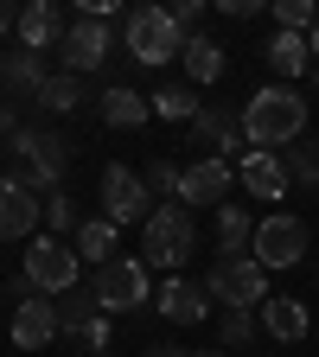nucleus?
I'll use <instances>...</instances> for the list:
<instances>
[{
    "mask_svg": "<svg viewBox=\"0 0 319 357\" xmlns=\"http://www.w3.org/2000/svg\"><path fill=\"white\" fill-rule=\"evenodd\" d=\"M300 134H306V96H300V89L268 83V89H255V96L243 102V141H249L255 153L294 147Z\"/></svg>",
    "mask_w": 319,
    "mask_h": 357,
    "instance_id": "obj_1",
    "label": "nucleus"
},
{
    "mask_svg": "<svg viewBox=\"0 0 319 357\" xmlns=\"http://www.w3.org/2000/svg\"><path fill=\"white\" fill-rule=\"evenodd\" d=\"M64 166H71V141H64L58 128H20L13 134V166L0 172V178H13V185L52 198L58 178H64Z\"/></svg>",
    "mask_w": 319,
    "mask_h": 357,
    "instance_id": "obj_2",
    "label": "nucleus"
},
{
    "mask_svg": "<svg viewBox=\"0 0 319 357\" xmlns=\"http://www.w3.org/2000/svg\"><path fill=\"white\" fill-rule=\"evenodd\" d=\"M192 249H198V223H192V211H186V204H154V217L141 223V261L172 275V268L186 261Z\"/></svg>",
    "mask_w": 319,
    "mask_h": 357,
    "instance_id": "obj_3",
    "label": "nucleus"
},
{
    "mask_svg": "<svg viewBox=\"0 0 319 357\" xmlns=\"http://www.w3.org/2000/svg\"><path fill=\"white\" fill-rule=\"evenodd\" d=\"M121 52L134 64H166L186 52V32L172 26V7H134L128 26H121Z\"/></svg>",
    "mask_w": 319,
    "mask_h": 357,
    "instance_id": "obj_4",
    "label": "nucleus"
},
{
    "mask_svg": "<svg viewBox=\"0 0 319 357\" xmlns=\"http://www.w3.org/2000/svg\"><path fill=\"white\" fill-rule=\"evenodd\" d=\"M20 275H26L32 294L64 300V294L77 287V249H71L64 236H32V243H26V261H20Z\"/></svg>",
    "mask_w": 319,
    "mask_h": 357,
    "instance_id": "obj_5",
    "label": "nucleus"
},
{
    "mask_svg": "<svg viewBox=\"0 0 319 357\" xmlns=\"http://www.w3.org/2000/svg\"><path fill=\"white\" fill-rule=\"evenodd\" d=\"M89 287H96V306H103V312H134V306L154 300V281H147V261H141V255L103 261L96 275H89Z\"/></svg>",
    "mask_w": 319,
    "mask_h": 357,
    "instance_id": "obj_6",
    "label": "nucleus"
},
{
    "mask_svg": "<svg viewBox=\"0 0 319 357\" xmlns=\"http://www.w3.org/2000/svg\"><path fill=\"white\" fill-rule=\"evenodd\" d=\"M205 294L223 306V312H255L262 300H268V268L262 261H249V255H230V261H217L211 268V281H205Z\"/></svg>",
    "mask_w": 319,
    "mask_h": 357,
    "instance_id": "obj_7",
    "label": "nucleus"
},
{
    "mask_svg": "<svg viewBox=\"0 0 319 357\" xmlns=\"http://www.w3.org/2000/svg\"><path fill=\"white\" fill-rule=\"evenodd\" d=\"M300 255H306V223H300V217L275 211V217H262V223H255L249 261H262V268H294Z\"/></svg>",
    "mask_w": 319,
    "mask_h": 357,
    "instance_id": "obj_8",
    "label": "nucleus"
},
{
    "mask_svg": "<svg viewBox=\"0 0 319 357\" xmlns=\"http://www.w3.org/2000/svg\"><path fill=\"white\" fill-rule=\"evenodd\" d=\"M103 217L115 223V230L154 217V192L141 185V172H128V166H109V172H103Z\"/></svg>",
    "mask_w": 319,
    "mask_h": 357,
    "instance_id": "obj_9",
    "label": "nucleus"
},
{
    "mask_svg": "<svg viewBox=\"0 0 319 357\" xmlns=\"http://www.w3.org/2000/svg\"><path fill=\"white\" fill-rule=\"evenodd\" d=\"M58 52H64V70H71V77H89V70H96V64L115 52V32H109L103 20H83V13H77Z\"/></svg>",
    "mask_w": 319,
    "mask_h": 357,
    "instance_id": "obj_10",
    "label": "nucleus"
},
{
    "mask_svg": "<svg viewBox=\"0 0 319 357\" xmlns=\"http://www.w3.org/2000/svg\"><path fill=\"white\" fill-rule=\"evenodd\" d=\"M45 223V198L0 178V243H32V230Z\"/></svg>",
    "mask_w": 319,
    "mask_h": 357,
    "instance_id": "obj_11",
    "label": "nucleus"
},
{
    "mask_svg": "<svg viewBox=\"0 0 319 357\" xmlns=\"http://www.w3.org/2000/svg\"><path fill=\"white\" fill-rule=\"evenodd\" d=\"M223 192H230V166H223L217 153H198L186 166V178H179V204H223Z\"/></svg>",
    "mask_w": 319,
    "mask_h": 357,
    "instance_id": "obj_12",
    "label": "nucleus"
},
{
    "mask_svg": "<svg viewBox=\"0 0 319 357\" xmlns=\"http://www.w3.org/2000/svg\"><path fill=\"white\" fill-rule=\"evenodd\" d=\"M52 338H58V300H45V294L20 300L13 306V344L20 351H45Z\"/></svg>",
    "mask_w": 319,
    "mask_h": 357,
    "instance_id": "obj_13",
    "label": "nucleus"
},
{
    "mask_svg": "<svg viewBox=\"0 0 319 357\" xmlns=\"http://www.w3.org/2000/svg\"><path fill=\"white\" fill-rule=\"evenodd\" d=\"M20 45H26V52H58V45H64V7H52V0H32V7H20Z\"/></svg>",
    "mask_w": 319,
    "mask_h": 357,
    "instance_id": "obj_14",
    "label": "nucleus"
},
{
    "mask_svg": "<svg viewBox=\"0 0 319 357\" xmlns=\"http://www.w3.org/2000/svg\"><path fill=\"white\" fill-rule=\"evenodd\" d=\"M154 306L166 312L172 326H198L205 312H211V294H205L198 281H186V275H166V281H160V294H154Z\"/></svg>",
    "mask_w": 319,
    "mask_h": 357,
    "instance_id": "obj_15",
    "label": "nucleus"
},
{
    "mask_svg": "<svg viewBox=\"0 0 319 357\" xmlns=\"http://www.w3.org/2000/svg\"><path fill=\"white\" fill-rule=\"evenodd\" d=\"M237 178H243V192L262 198V204H275V198L288 192V166H281V153H243Z\"/></svg>",
    "mask_w": 319,
    "mask_h": 357,
    "instance_id": "obj_16",
    "label": "nucleus"
},
{
    "mask_svg": "<svg viewBox=\"0 0 319 357\" xmlns=\"http://www.w3.org/2000/svg\"><path fill=\"white\" fill-rule=\"evenodd\" d=\"M52 83V70H45V52H7L0 58V89H13V96H38V89Z\"/></svg>",
    "mask_w": 319,
    "mask_h": 357,
    "instance_id": "obj_17",
    "label": "nucleus"
},
{
    "mask_svg": "<svg viewBox=\"0 0 319 357\" xmlns=\"http://www.w3.org/2000/svg\"><path fill=\"white\" fill-rule=\"evenodd\" d=\"M103 121L109 128H141V121H154V102L141 89H128V83H109L103 89Z\"/></svg>",
    "mask_w": 319,
    "mask_h": 357,
    "instance_id": "obj_18",
    "label": "nucleus"
},
{
    "mask_svg": "<svg viewBox=\"0 0 319 357\" xmlns=\"http://www.w3.org/2000/svg\"><path fill=\"white\" fill-rule=\"evenodd\" d=\"M249 243H255V217L243 204H217V255L223 261H230V255H249Z\"/></svg>",
    "mask_w": 319,
    "mask_h": 357,
    "instance_id": "obj_19",
    "label": "nucleus"
},
{
    "mask_svg": "<svg viewBox=\"0 0 319 357\" xmlns=\"http://www.w3.org/2000/svg\"><path fill=\"white\" fill-rule=\"evenodd\" d=\"M262 58H268V70H275V77H306V70H313V52H306L300 32H275V38L262 45Z\"/></svg>",
    "mask_w": 319,
    "mask_h": 357,
    "instance_id": "obj_20",
    "label": "nucleus"
},
{
    "mask_svg": "<svg viewBox=\"0 0 319 357\" xmlns=\"http://www.w3.org/2000/svg\"><path fill=\"white\" fill-rule=\"evenodd\" d=\"M179 64H186L192 83H217V77H223V45L205 38V32H192V38H186V52H179Z\"/></svg>",
    "mask_w": 319,
    "mask_h": 357,
    "instance_id": "obj_21",
    "label": "nucleus"
},
{
    "mask_svg": "<svg viewBox=\"0 0 319 357\" xmlns=\"http://www.w3.org/2000/svg\"><path fill=\"white\" fill-rule=\"evenodd\" d=\"M71 249H77V261H115V223L109 217H83V230L71 236Z\"/></svg>",
    "mask_w": 319,
    "mask_h": 357,
    "instance_id": "obj_22",
    "label": "nucleus"
},
{
    "mask_svg": "<svg viewBox=\"0 0 319 357\" xmlns=\"http://www.w3.org/2000/svg\"><path fill=\"white\" fill-rule=\"evenodd\" d=\"M103 319V306H96V287H71L64 300H58V332H89V326H96Z\"/></svg>",
    "mask_w": 319,
    "mask_h": 357,
    "instance_id": "obj_23",
    "label": "nucleus"
},
{
    "mask_svg": "<svg viewBox=\"0 0 319 357\" xmlns=\"http://www.w3.org/2000/svg\"><path fill=\"white\" fill-rule=\"evenodd\" d=\"M262 326H268V338L294 344V338H306V306L281 294V300H268V306H262Z\"/></svg>",
    "mask_w": 319,
    "mask_h": 357,
    "instance_id": "obj_24",
    "label": "nucleus"
},
{
    "mask_svg": "<svg viewBox=\"0 0 319 357\" xmlns=\"http://www.w3.org/2000/svg\"><path fill=\"white\" fill-rule=\"evenodd\" d=\"M147 102H154V115H160V121H192V115L205 109L192 83H166V89H154Z\"/></svg>",
    "mask_w": 319,
    "mask_h": 357,
    "instance_id": "obj_25",
    "label": "nucleus"
},
{
    "mask_svg": "<svg viewBox=\"0 0 319 357\" xmlns=\"http://www.w3.org/2000/svg\"><path fill=\"white\" fill-rule=\"evenodd\" d=\"M38 109H45V115H77V109H83V77H71V70L52 77V83L38 89Z\"/></svg>",
    "mask_w": 319,
    "mask_h": 357,
    "instance_id": "obj_26",
    "label": "nucleus"
},
{
    "mask_svg": "<svg viewBox=\"0 0 319 357\" xmlns=\"http://www.w3.org/2000/svg\"><path fill=\"white\" fill-rule=\"evenodd\" d=\"M281 166H288V185H319V141L300 134V141L281 153Z\"/></svg>",
    "mask_w": 319,
    "mask_h": 357,
    "instance_id": "obj_27",
    "label": "nucleus"
},
{
    "mask_svg": "<svg viewBox=\"0 0 319 357\" xmlns=\"http://www.w3.org/2000/svg\"><path fill=\"white\" fill-rule=\"evenodd\" d=\"M179 178H186V166H172L166 153H154V160L141 166V185H147L154 198H172V204H179Z\"/></svg>",
    "mask_w": 319,
    "mask_h": 357,
    "instance_id": "obj_28",
    "label": "nucleus"
},
{
    "mask_svg": "<svg viewBox=\"0 0 319 357\" xmlns=\"http://www.w3.org/2000/svg\"><path fill=\"white\" fill-rule=\"evenodd\" d=\"M45 230H52V236H77L83 230V211H77L71 192H52V198H45Z\"/></svg>",
    "mask_w": 319,
    "mask_h": 357,
    "instance_id": "obj_29",
    "label": "nucleus"
},
{
    "mask_svg": "<svg viewBox=\"0 0 319 357\" xmlns=\"http://www.w3.org/2000/svg\"><path fill=\"white\" fill-rule=\"evenodd\" d=\"M255 332H262V312H223V319H217V338L223 344H230V351H243V344H255Z\"/></svg>",
    "mask_w": 319,
    "mask_h": 357,
    "instance_id": "obj_30",
    "label": "nucleus"
},
{
    "mask_svg": "<svg viewBox=\"0 0 319 357\" xmlns=\"http://www.w3.org/2000/svg\"><path fill=\"white\" fill-rule=\"evenodd\" d=\"M313 20H319V13L306 7V0H275V32H300V38H306Z\"/></svg>",
    "mask_w": 319,
    "mask_h": 357,
    "instance_id": "obj_31",
    "label": "nucleus"
},
{
    "mask_svg": "<svg viewBox=\"0 0 319 357\" xmlns=\"http://www.w3.org/2000/svg\"><path fill=\"white\" fill-rule=\"evenodd\" d=\"M198 20H205V0H179V7H172V26L186 32V38L198 32Z\"/></svg>",
    "mask_w": 319,
    "mask_h": 357,
    "instance_id": "obj_32",
    "label": "nucleus"
},
{
    "mask_svg": "<svg viewBox=\"0 0 319 357\" xmlns=\"http://www.w3.org/2000/svg\"><path fill=\"white\" fill-rule=\"evenodd\" d=\"M217 7L230 13V20H255V13H262V0H217Z\"/></svg>",
    "mask_w": 319,
    "mask_h": 357,
    "instance_id": "obj_33",
    "label": "nucleus"
},
{
    "mask_svg": "<svg viewBox=\"0 0 319 357\" xmlns=\"http://www.w3.org/2000/svg\"><path fill=\"white\" fill-rule=\"evenodd\" d=\"M13 26H20V13L7 7V0H0V32H13Z\"/></svg>",
    "mask_w": 319,
    "mask_h": 357,
    "instance_id": "obj_34",
    "label": "nucleus"
},
{
    "mask_svg": "<svg viewBox=\"0 0 319 357\" xmlns=\"http://www.w3.org/2000/svg\"><path fill=\"white\" fill-rule=\"evenodd\" d=\"M147 357H192V351H179V344H154Z\"/></svg>",
    "mask_w": 319,
    "mask_h": 357,
    "instance_id": "obj_35",
    "label": "nucleus"
},
{
    "mask_svg": "<svg viewBox=\"0 0 319 357\" xmlns=\"http://www.w3.org/2000/svg\"><path fill=\"white\" fill-rule=\"evenodd\" d=\"M306 52H313V64H319V20H313V32H306Z\"/></svg>",
    "mask_w": 319,
    "mask_h": 357,
    "instance_id": "obj_36",
    "label": "nucleus"
},
{
    "mask_svg": "<svg viewBox=\"0 0 319 357\" xmlns=\"http://www.w3.org/2000/svg\"><path fill=\"white\" fill-rule=\"evenodd\" d=\"M192 357H217V351H192Z\"/></svg>",
    "mask_w": 319,
    "mask_h": 357,
    "instance_id": "obj_37",
    "label": "nucleus"
},
{
    "mask_svg": "<svg viewBox=\"0 0 319 357\" xmlns=\"http://www.w3.org/2000/svg\"><path fill=\"white\" fill-rule=\"evenodd\" d=\"M313 83H319V64H313Z\"/></svg>",
    "mask_w": 319,
    "mask_h": 357,
    "instance_id": "obj_38",
    "label": "nucleus"
},
{
    "mask_svg": "<svg viewBox=\"0 0 319 357\" xmlns=\"http://www.w3.org/2000/svg\"><path fill=\"white\" fill-rule=\"evenodd\" d=\"M96 357H109V351H96Z\"/></svg>",
    "mask_w": 319,
    "mask_h": 357,
    "instance_id": "obj_39",
    "label": "nucleus"
}]
</instances>
